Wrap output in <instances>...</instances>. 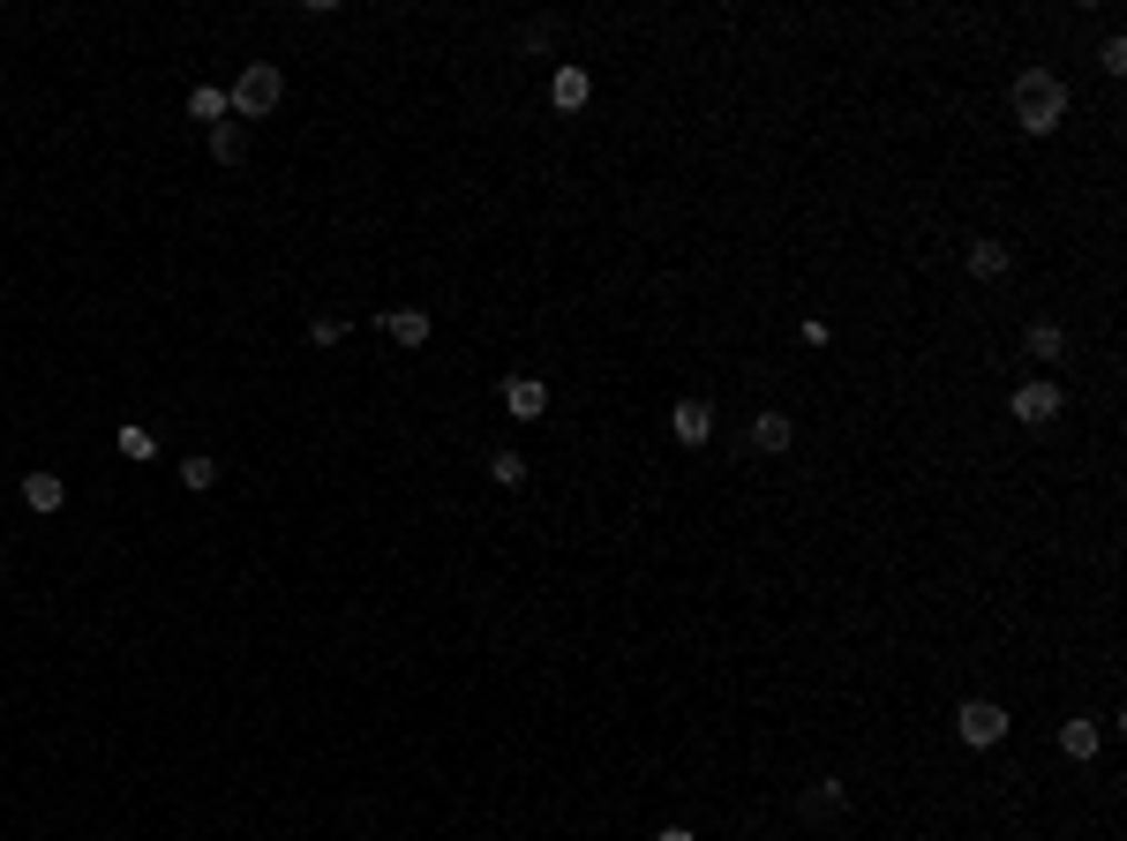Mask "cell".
<instances>
[{"label":"cell","instance_id":"6da1fadb","mask_svg":"<svg viewBox=\"0 0 1127 841\" xmlns=\"http://www.w3.org/2000/svg\"><path fill=\"white\" fill-rule=\"evenodd\" d=\"M1007 98H1015V121H1023V136H1053V128L1067 121V83L1053 76V68H1023Z\"/></svg>","mask_w":1127,"mask_h":841},{"label":"cell","instance_id":"7a4b0ae2","mask_svg":"<svg viewBox=\"0 0 1127 841\" xmlns=\"http://www.w3.org/2000/svg\"><path fill=\"white\" fill-rule=\"evenodd\" d=\"M286 98V76L271 61H249L241 76H233V91H226V106H233V121H263L271 106Z\"/></svg>","mask_w":1127,"mask_h":841},{"label":"cell","instance_id":"3957f363","mask_svg":"<svg viewBox=\"0 0 1127 841\" xmlns=\"http://www.w3.org/2000/svg\"><path fill=\"white\" fill-rule=\"evenodd\" d=\"M1007 413H1015L1023 429H1053V421L1067 413V391H1060V383H1015Z\"/></svg>","mask_w":1127,"mask_h":841},{"label":"cell","instance_id":"277c9868","mask_svg":"<svg viewBox=\"0 0 1127 841\" xmlns=\"http://www.w3.org/2000/svg\"><path fill=\"white\" fill-rule=\"evenodd\" d=\"M955 737H963L970 751H993V744L1007 737V714L993 707V699H963V714H955Z\"/></svg>","mask_w":1127,"mask_h":841},{"label":"cell","instance_id":"5b68a950","mask_svg":"<svg viewBox=\"0 0 1127 841\" xmlns=\"http://www.w3.org/2000/svg\"><path fill=\"white\" fill-rule=\"evenodd\" d=\"M503 413H511V421H541V413H549V383H541V376H511V383H503Z\"/></svg>","mask_w":1127,"mask_h":841},{"label":"cell","instance_id":"8992f818","mask_svg":"<svg viewBox=\"0 0 1127 841\" xmlns=\"http://www.w3.org/2000/svg\"><path fill=\"white\" fill-rule=\"evenodd\" d=\"M669 437H677V443H707V437H715V406H707V399H677V406H669Z\"/></svg>","mask_w":1127,"mask_h":841},{"label":"cell","instance_id":"52a82bcc","mask_svg":"<svg viewBox=\"0 0 1127 841\" xmlns=\"http://www.w3.org/2000/svg\"><path fill=\"white\" fill-rule=\"evenodd\" d=\"M549 98H557L564 113H579V106L595 98V76H587V68H557V76H549Z\"/></svg>","mask_w":1127,"mask_h":841},{"label":"cell","instance_id":"ba28073f","mask_svg":"<svg viewBox=\"0 0 1127 841\" xmlns=\"http://www.w3.org/2000/svg\"><path fill=\"white\" fill-rule=\"evenodd\" d=\"M1007 263H1015L1007 241H993V233H977V241H970V279H1007Z\"/></svg>","mask_w":1127,"mask_h":841},{"label":"cell","instance_id":"9c48e42d","mask_svg":"<svg viewBox=\"0 0 1127 841\" xmlns=\"http://www.w3.org/2000/svg\"><path fill=\"white\" fill-rule=\"evenodd\" d=\"M1023 353H1030V361H1067V331L1060 323H1030V331H1023Z\"/></svg>","mask_w":1127,"mask_h":841},{"label":"cell","instance_id":"30bf717a","mask_svg":"<svg viewBox=\"0 0 1127 841\" xmlns=\"http://www.w3.org/2000/svg\"><path fill=\"white\" fill-rule=\"evenodd\" d=\"M789 437H797V429H789L782 413H751V451H767V459H775V451H789Z\"/></svg>","mask_w":1127,"mask_h":841},{"label":"cell","instance_id":"8fae6325","mask_svg":"<svg viewBox=\"0 0 1127 841\" xmlns=\"http://www.w3.org/2000/svg\"><path fill=\"white\" fill-rule=\"evenodd\" d=\"M23 503H31V511H61V503H68L61 473H23Z\"/></svg>","mask_w":1127,"mask_h":841},{"label":"cell","instance_id":"7c38bea8","mask_svg":"<svg viewBox=\"0 0 1127 841\" xmlns=\"http://www.w3.org/2000/svg\"><path fill=\"white\" fill-rule=\"evenodd\" d=\"M383 331H391L399 346H429V309H391V316H383Z\"/></svg>","mask_w":1127,"mask_h":841},{"label":"cell","instance_id":"4fadbf2b","mask_svg":"<svg viewBox=\"0 0 1127 841\" xmlns=\"http://www.w3.org/2000/svg\"><path fill=\"white\" fill-rule=\"evenodd\" d=\"M226 113H233V106H226L219 83H196V91H188V121H211V128H219Z\"/></svg>","mask_w":1127,"mask_h":841},{"label":"cell","instance_id":"5bb4252c","mask_svg":"<svg viewBox=\"0 0 1127 841\" xmlns=\"http://www.w3.org/2000/svg\"><path fill=\"white\" fill-rule=\"evenodd\" d=\"M842 804H849L842 781H812V789H805V819H835Z\"/></svg>","mask_w":1127,"mask_h":841},{"label":"cell","instance_id":"9a60e30c","mask_svg":"<svg viewBox=\"0 0 1127 841\" xmlns=\"http://www.w3.org/2000/svg\"><path fill=\"white\" fill-rule=\"evenodd\" d=\"M241 151H249V128H241V121L211 128V158H219V166H241Z\"/></svg>","mask_w":1127,"mask_h":841},{"label":"cell","instance_id":"2e32d148","mask_svg":"<svg viewBox=\"0 0 1127 841\" xmlns=\"http://www.w3.org/2000/svg\"><path fill=\"white\" fill-rule=\"evenodd\" d=\"M1097 744H1105V729H1097V721H1060V751H1067V759H1090Z\"/></svg>","mask_w":1127,"mask_h":841},{"label":"cell","instance_id":"e0dca14e","mask_svg":"<svg viewBox=\"0 0 1127 841\" xmlns=\"http://www.w3.org/2000/svg\"><path fill=\"white\" fill-rule=\"evenodd\" d=\"M121 459H136V467H143V459H158V437L143 429V421H121Z\"/></svg>","mask_w":1127,"mask_h":841},{"label":"cell","instance_id":"ac0fdd59","mask_svg":"<svg viewBox=\"0 0 1127 841\" xmlns=\"http://www.w3.org/2000/svg\"><path fill=\"white\" fill-rule=\"evenodd\" d=\"M489 481H497V489H527V459H519V451H497V459H489Z\"/></svg>","mask_w":1127,"mask_h":841},{"label":"cell","instance_id":"d6986e66","mask_svg":"<svg viewBox=\"0 0 1127 841\" xmlns=\"http://www.w3.org/2000/svg\"><path fill=\"white\" fill-rule=\"evenodd\" d=\"M181 489H196V497H203V489H219V467H211L203 451H196V459H181Z\"/></svg>","mask_w":1127,"mask_h":841},{"label":"cell","instance_id":"ffe728a7","mask_svg":"<svg viewBox=\"0 0 1127 841\" xmlns=\"http://www.w3.org/2000/svg\"><path fill=\"white\" fill-rule=\"evenodd\" d=\"M1097 68H1105V76H1127V38H1105V46H1097Z\"/></svg>","mask_w":1127,"mask_h":841},{"label":"cell","instance_id":"44dd1931","mask_svg":"<svg viewBox=\"0 0 1127 841\" xmlns=\"http://www.w3.org/2000/svg\"><path fill=\"white\" fill-rule=\"evenodd\" d=\"M339 331H346L339 316H316V323H309V339H316V346H339Z\"/></svg>","mask_w":1127,"mask_h":841},{"label":"cell","instance_id":"7402d4cb","mask_svg":"<svg viewBox=\"0 0 1127 841\" xmlns=\"http://www.w3.org/2000/svg\"><path fill=\"white\" fill-rule=\"evenodd\" d=\"M655 841H699V834H691V827H661Z\"/></svg>","mask_w":1127,"mask_h":841}]
</instances>
